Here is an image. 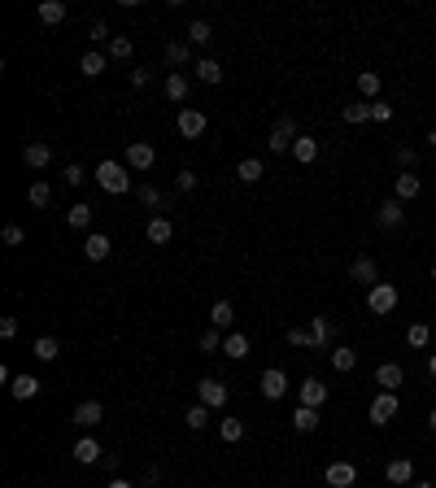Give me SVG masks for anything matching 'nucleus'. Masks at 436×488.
Wrapping results in <instances>:
<instances>
[{
	"instance_id": "f257e3e1",
	"label": "nucleus",
	"mask_w": 436,
	"mask_h": 488,
	"mask_svg": "<svg viewBox=\"0 0 436 488\" xmlns=\"http://www.w3.org/2000/svg\"><path fill=\"white\" fill-rule=\"evenodd\" d=\"M96 184L105 192H114V196H122V192H131V174H126L122 162H100L96 166Z\"/></svg>"
},
{
	"instance_id": "f03ea898",
	"label": "nucleus",
	"mask_w": 436,
	"mask_h": 488,
	"mask_svg": "<svg viewBox=\"0 0 436 488\" xmlns=\"http://www.w3.org/2000/svg\"><path fill=\"white\" fill-rule=\"evenodd\" d=\"M301 131H297V122H293V114H279L275 118V126H271V153H293V140H297Z\"/></svg>"
},
{
	"instance_id": "7ed1b4c3",
	"label": "nucleus",
	"mask_w": 436,
	"mask_h": 488,
	"mask_svg": "<svg viewBox=\"0 0 436 488\" xmlns=\"http://www.w3.org/2000/svg\"><path fill=\"white\" fill-rule=\"evenodd\" d=\"M367 310H371V314H393V310H397V288L379 279L375 288H367Z\"/></svg>"
},
{
	"instance_id": "20e7f679",
	"label": "nucleus",
	"mask_w": 436,
	"mask_h": 488,
	"mask_svg": "<svg viewBox=\"0 0 436 488\" xmlns=\"http://www.w3.org/2000/svg\"><path fill=\"white\" fill-rule=\"evenodd\" d=\"M397 410H401L397 393H375V397H371V423H375V427H389V423L397 419Z\"/></svg>"
},
{
	"instance_id": "39448f33",
	"label": "nucleus",
	"mask_w": 436,
	"mask_h": 488,
	"mask_svg": "<svg viewBox=\"0 0 436 488\" xmlns=\"http://www.w3.org/2000/svg\"><path fill=\"white\" fill-rule=\"evenodd\" d=\"M175 126H179V136H184V140H201L205 126H210V118H205V109H192V105H188V109H179V122H175Z\"/></svg>"
},
{
	"instance_id": "423d86ee",
	"label": "nucleus",
	"mask_w": 436,
	"mask_h": 488,
	"mask_svg": "<svg viewBox=\"0 0 436 488\" xmlns=\"http://www.w3.org/2000/svg\"><path fill=\"white\" fill-rule=\"evenodd\" d=\"M336 323H331L327 314H314V323H310V349H336Z\"/></svg>"
},
{
	"instance_id": "0eeeda50",
	"label": "nucleus",
	"mask_w": 436,
	"mask_h": 488,
	"mask_svg": "<svg viewBox=\"0 0 436 488\" xmlns=\"http://www.w3.org/2000/svg\"><path fill=\"white\" fill-rule=\"evenodd\" d=\"M375 222H379L384 231H397V227L406 222V205H401L397 196H389V201H379V205H375Z\"/></svg>"
},
{
	"instance_id": "6e6552de",
	"label": "nucleus",
	"mask_w": 436,
	"mask_h": 488,
	"mask_svg": "<svg viewBox=\"0 0 436 488\" xmlns=\"http://www.w3.org/2000/svg\"><path fill=\"white\" fill-rule=\"evenodd\" d=\"M227 397H232V393H227V383H223V379H201V383H196V401H201V405H210V410H223Z\"/></svg>"
},
{
	"instance_id": "1a4fd4ad",
	"label": "nucleus",
	"mask_w": 436,
	"mask_h": 488,
	"mask_svg": "<svg viewBox=\"0 0 436 488\" xmlns=\"http://www.w3.org/2000/svg\"><path fill=\"white\" fill-rule=\"evenodd\" d=\"M258 388H262V397H266V401H279V397L288 393V375L279 371V367H266V371H262V379H258Z\"/></svg>"
},
{
	"instance_id": "9d476101",
	"label": "nucleus",
	"mask_w": 436,
	"mask_h": 488,
	"mask_svg": "<svg viewBox=\"0 0 436 488\" xmlns=\"http://www.w3.org/2000/svg\"><path fill=\"white\" fill-rule=\"evenodd\" d=\"M153 162H158V148H153V144H144V140L126 144V166H131V170H148Z\"/></svg>"
},
{
	"instance_id": "9b49d317",
	"label": "nucleus",
	"mask_w": 436,
	"mask_h": 488,
	"mask_svg": "<svg viewBox=\"0 0 436 488\" xmlns=\"http://www.w3.org/2000/svg\"><path fill=\"white\" fill-rule=\"evenodd\" d=\"M70 453H74V462H83V467H96V462H105V449L96 445V436H79Z\"/></svg>"
},
{
	"instance_id": "f8f14e48",
	"label": "nucleus",
	"mask_w": 436,
	"mask_h": 488,
	"mask_svg": "<svg viewBox=\"0 0 436 488\" xmlns=\"http://www.w3.org/2000/svg\"><path fill=\"white\" fill-rule=\"evenodd\" d=\"M323 480L331 488H353L358 484V467H353V462H331V467L323 471Z\"/></svg>"
},
{
	"instance_id": "ddd939ff",
	"label": "nucleus",
	"mask_w": 436,
	"mask_h": 488,
	"mask_svg": "<svg viewBox=\"0 0 436 488\" xmlns=\"http://www.w3.org/2000/svg\"><path fill=\"white\" fill-rule=\"evenodd\" d=\"M110 253H114V240L105 236V231H92V236L83 240V258H88V262H105Z\"/></svg>"
},
{
	"instance_id": "4468645a",
	"label": "nucleus",
	"mask_w": 436,
	"mask_h": 488,
	"mask_svg": "<svg viewBox=\"0 0 436 488\" xmlns=\"http://www.w3.org/2000/svg\"><path fill=\"white\" fill-rule=\"evenodd\" d=\"M100 419H105V410H100V401H79V405H74V427L92 432V427H100Z\"/></svg>"
},
{
	"instance_id": "2eb2a0df",
	"label": "nucleus",
	"mask_w": 436,
	"mask_h": 488,
	"mask_svg": "<svg viewBox=\"0 0 436 488\" xmlns=\"http://www.w3.org/2000/svg\"><path fill=\"white\" fill-rule=\"evenodd\" d=\"M419 192H423V184H419V174H415V170H401V174L393 179V196H397L401 205H406V201H415Z\"/></svg>"
},
{
	"instance_id": "dca6fc26",
	"label": "nucleus",
	"mask_w": 436,
	"mask_h": 488,
	"mask_svg": "<svg viewBox=\"0 0 436 488\" xmlns=\"http://www.w3.org/2000/svg\"><path fill=\"white\" fill-rule=\"evenodd\" d=\"M297 401H301V405H314V410H319V405L327 401V383L310 375L305 383H297Z\"/></svg>"
},
{
	"instance_id": "f3484780",
	"label": "nucleus",
	"mask_w": 436,
	"mask_h": 488,
	"mask_svg": "<svg viewBox=\"0 0 436 488\" xmlns=\"http://www.w3.org/2000/svg\"><path fill=\"white\" fill-rule=\"evenodd\" d=\"M22 162H27L31 170H44L48 162H53V148H48L44 140H27V148H22Z\"/></svg>"
},
{
	"instance_id": "a211bd4d",
	"label": "nucleus",
	"mask_w": 436,
	"mask_h": 488,
	"mask_svg": "<svg viewBox=\"0 0 436 488\" xmlns=\"http://www.w3.org/2000/svg\"><path fill=\"white\" fill-rule=\"evenodd\" d=\"M375 383H379V393H397L401 383H406V371H401L397 362H384V367L375 371Z\"/></svg>"
},
{
	"instance_id": "6ab92c4d",
	"label": "nucleus",
	"mask_w": 436,
	"mask_h": 488,
	"mask_svg": "<svg viewBox=\"0 0 436 488\" xmlns=\"http://www.w3.org/2000/svg\"><path fill=\"white\" fill-rule=\"evenodd\" d=\"M349 279H358V284H363V288H375V284H379L375 258H353V266H349Z\"/></svg>"
},
{
	"instance_id": "aec40b11",
	"label": "nucleus",
	"mask_w": 436,
	"mask_h": 488,
	"mask_svg": "<svg viewBox=\"0 0 436 488\" xmlns=\"http://www.w3.org/2000/svg\"><path fill=\"white\" fill-rule=\"evenodd\" d=\"M223 353L232 357V362H244V357L253 353V345H249V336H244V331H227V340H223Z\"/></svg>"
},
{
	"instance_id": "412c9836",
	"label": "nucleus",
	"mask_w": 436,
	"mask_h": 488,
	"mask_svg": "<svg viewBox=\"0 0 436 488\" xmlns=\"http://www.w3.org/2000/svg\"><path fill=\"white\" fill-rule=\"evenodd\" d=\"M293 157H297L301 166H310V162H319V140H314V136H305V131H301V136L293 140Z\"/></svg>"
},
{
	"instance_id": "4be33fe9",
	"label": "nucleus",
	"mask_w": 436,
	"mask_h": 488,
	"mask_svg": "<svg viewBox=\"0 0 436 488\" xmlns=\"http://www.w3.org/2000/svg\"><path fill=\"white\" fill-rule=\"evenodd\" d=\"M144 236H148V244H170V236H175V222L158 214V218H153V222L144 227Z\"/></svg>"
},
{
	"instance_id": "5701e85b",
	"label": "nucleus",
	"mask_w": 436,
	"mask_h": 488,
	"mask_svg": "<svg viewBox=\"0 0 436 488\" xmlns=\"http://www.w3.org/2000/svg\"><path fill=\"white\" fill-rule=\"evenodd\" d=\"M9 393H13V401H31V397H40V379L35 375H13Z\"/></svg>"
},
{
	"instance_id": "b1692460",
	"label": "nucleus",
	"mask_w": 436,
	"mask_h": 488,
	"mask_svg": "<svg viewBox=\"0 0 436 488\" xmlns=\"http://www.w3.org/2000/svg\"><path fill=\"white\" fill-rule=\"evenodd\" d=\"M384 475H389V484H410V480H415V462H410V458H393L389 467H384Z\"/></svg>"
},
{
	"instance_id": "393cba45",
	"label": "nucleus",
	"mask_w": 436,
	"mask_h": 488,
	"mask_svg": "<svg viewBox=\"0 0 436 488\" xmlns=\"http://www.w3.org/2000/svg\"><path fill=\"white\" fill-rule=\"evenodd\" d=\"M327 357H331V371H341V375H349L358 367V349H349V345H336Z\"/></svg>"
},
{
	"instance_id": "a878e982",
	"label": "nucleus",
	"mask_w": 436,
	"mask_h": 488,
	"mask_svg": "<svg viewBox=\"0 0 436 488\" xmlns=\"http://www.w3.org/2000/svg\"><path fill=\"white\" fill-rule=\"evenodd\" d=\"M210 323H214L218 331H232V323H236V305H232V301H214Z\"/></svg>"
},
{
	"instance_id": "bb28decb",
	"label": "nucleus",
	"mask_w": 436,
	"mask_h": 488,
	"mask_svg": "<svg viewBox=\"0 0 436 488\" xmlns=\"http://www.w3.org/2000/svg\"><path fill=\"white\" fill-rule=\"evenodd\" d=\"M341 118H345L349 126L371 122V118H375V105H371V100H358V105H345V109H341Z\"/></svg>"
},
{
	"instance_id": "cd10ccee",
	"label": "nucleus",
	"mask_w": 436,
	"mask_h": 488,
	"mask_svg": "<svg viewBox=\"0 0 436 488\" xmlns=\"http://www.w3.org/2000/svg\"><path fill=\"white\" fill-rule=\"evenodd\" d=\"M266 174V166H262V157H244L240 166H236V179L240 184H258V179Z\"/></svg>"
},
{
	"instance_id": "c85d7f7f",
	"label": "nucleus",
	"mask_w": 436,
	"mask_h": 488,
	"mask_svg": "<svg viewBox=\"0 0 436 488\" xmlns=\"http://www.w3.org/2000/svg\"><path fill=\"white\" fill-rule=\"evenodd\" d=\"M105 66H110V53H83V61H79V70L88 74V79H96V74H105Z\"/></svg>"
},
{
	"instance_id": "c756f323",
	"label": "nucleus",
	"mask_w": 436,
	"mask_h": 488,
	"mask_svg": "<svg viewBox=\"0 0 436 488\" xmlns=\"http://www.w3.org/2000/svg\"><path fill=\"white\" fill-rule=\"evenodd\" d=\"M293 427H297V432H314V427H319V410H314V405H297V410H293Z\"/></svg>"
},
{
	"instance_id": "7c9ffc66",
	"label": "nucleus",
	"mask_w": 436,
	"mask_h": 488,
	"mask_svg": "<svg viewBox=\"0 0 436 488\" xmlns=\"http://www.w3.org/2000/svg\"><path fill=\"white\" fill-rule=\"evenodd\" d=\"M188 88H192L188 74H179V70L166 74V96H170V100H188Z\"/></svg>"
},
{
	"instance_id": "2f4dec72",
	"label": "nucleus",
	"mask_w": 436,
	"mask_h": 488,
	"mask_svg": "<svg viewBox=\"0 0 436 488\" xmlns=\"http://www.w3.org/2000/svg\"><path fill=\"white\" fill-rule=\"evenodd\" d=\"M31 353L40 357V362H57V353H61V345H57V336H40V340L31 345Z\"/></svg>"
},
{
	"instance_id": "473e14b6",
	"label": "nucleus",
	"mask_w": 436,
	"mask_h": 488,
	"mask_svg": "<svg viewBox=\"0 0 436 488\" xmlns=\"http://www.w3.org/2000/svg\"><path fill=\"white\" fill-rule=\"evenodd\" d=\"M196 79H201V83H223V66H218L214 57H201V61H196Z\"/></svg>"
},
{
	"instance_id": "72a5a7b5",
	"label": "nucleus",
	"mask_w": 436,
	"mask_h": 488,
	"mask_svg": "<svg viewBox=\"0 0 436 488\" xmlns=\"http://www.w3.org/2000/svg\"><path fill=\"white\" fill-rule=\"evenodd\" d=\"M66 222H70L74 231H88V227H92V205H83V201H79V205H70Z\"/></svg>"
},
{
	"instance_id": "f704fd0d",
	"label": "nucleus",
	"mask_w": 436,
	"mask_h": 488,
	"mask_svg": "<svg viewBox=\"0 0 436 488\" xmlns=\"http://www.w3.org/2000/svg\"><path fill=\"white\" fill-rule=\"evenodd\" d=\"M214 40V27H210V22H205V18H196V22H188V44H210Z\"/></svg>"
},
{
	"instance_id": "c9c22d12",
	"label": "nucleus",
	"mask_w": 436,
	"mask_h": 488,
	"mask_svg": "<svg viewBox=\"0 0 436 488\" xmlns=\"http://www.w3.org/2000/svg\"><path fill=\"white\" fill-rule=\"evenodd\" d=\"M27 201L35 205V210H44V205H53V188H48L44 179H35V184L27 188Z\"/></svg>"
},
{
	"instance_id": "e433bc0d",
	"label": "nucleus",
	"mask_w": 436,
	"mask_h": 488,
	"mask_svg": "<svg viewBox=\"0 0 436 488\" xmlns=\"http://www.w3.org/2000/svg\"><path fill=\"white\" fill-rule=\"evenodd\" d=\"M40 22H48V27L66 22V5H61V0H44V5H40Z\"/></svg>"
},
{
	"instance_id": "4c0bfd02",
	"label": "nucleus",
	"mask_w": 436,
	"mask_h": 488,
	"mask_svg": "<svg viewBox=\"0 0 436 488\" xmlns=\"http://www.w3.org/2000/svg\"><path fill=\"white\" fill-rule=\"evenodd\" d=\"M188 57H192V48H188L184 40L166 44V66H188Z\"/></svg>"
},
{
	"instance_id": "58836bf2",
	"label": "nucleus",
	"mask_w": 436,
	"mask_h": 488,
	"mask_svg": "<svg viewBox=\"0 0 436 488\" xmlns=\"http://www.w3.org/2000/svg\"><path fill=\"white\" fill-rule=\"evenodd\" d=\"M428 340H432V327H428V323H410V331H406V345H410V349H423Z\"/></svg>"
},
{
	"instance_id": "ea45409f",
	"label": "nucleus",
	"mask_w": 436,
	"mask_h": 488,
	"mask_svg": "<svg viewBox=\"0 0 436 488\" xmlns=\"http://www.w3.org/2000/svg\"><path fill=\"white\" fill-rule=\"evenodd\" d=\"M131 53H136V44L126 40V35H114V40H110V57H114V61H131Z\"/></svg>"
},
{
	"instance_id": "a19ab883",
	"label": "nucleus",
	"mask_w": 436,
	"mask_h": 488,
	"mask_svg": "<svg viewBox=\"0 0 436 488\" xmlns=\"http://www.w3.org/2000/svg\"><path fill=\"white\" fill-rule=\"evenodd\" d=\"M218 436H223L227 445H236V441H244V423H240V419H223V423H218Z\"/></svg>"
},
{
	"instance_id": "79ce46f5",
	"label": "nucleus",
	"mask_w": 436,
	"mask_h": 488,
	"mask_svg": "<svg viewBox=\"0 0 436 488\" xmlns=\"http://www.w3.org/2000/svg\"><path fill=\"white\" fill-rule=\"evenodd\" d=\"M223 331L218 327H210V331H201V353H223Z\"/></svg>"
},
{
	"instance_id": "37998d69",
	"label": "nucleus",
	"mask_w": 436,
	"mask_h": 488,
	"mask_svg": "<svg viewBox=\"0 0 436 488\" xmlns=\"http://www.w3.org/2000/svg\"><path fill=\"white\" fill-rule=\"evenodd\" d=\"M358 92H363V96H379V74L375 70H363V74H358Z\"/></svg>"
},
{
	"instance_id": "c03bdc74",
	"label": "nucleus",
	"mask_w": 436,
	"mask_h": 488,
	"mask_svg": "<svg viewBox=\"0 0 436 488\" xmlns=\"http://www.w3.org/2000/svg\"><path fill=\"white\" fill-rule=\"evenodd\" d=\"M184 423H188L192 432H201L205 423H210V405H201V401H196V405L188 410V415H184Z\"/></svg>"
},
{
	"instance_id": "a18cd8bd",
	"label": "nucleus",
	"mask_w": 436,
	"mask_h": 488,
	"mask_svg": "<svg viewBox=\"0 0 436 488\" xmlns=\"http://www.w3.org/2000/svg\"><path fill=\"white\" fill-rule=\"evenodd\" d=\"M196 184H201L196 170H179V174H175V188H179V192H196Z\"/></svg>"
},
{
	"instance_id": "49530a36",
	"label": "nucleus",
	"mask_w": 436,
	"mask_h": 488,
	"mask_svg": "<svg viewBox=\"0 0 436 488\" xmlns=\"http://www.w3.org/2000/svg\"><path fill=\"white\" fill-rule=\"evenodd\" d=\"M0 240H5V244H9V249H18V244H22V240H27V231H22V227H18V222H9V227H5V231H0Z\"/></svg>"
},
{
	"instance_id": "de8ad7c7",
	"label": "nucleus",
	"mask_w": 436,
	"mask_h": 488,
	"mask_svg": "<svg viewBox=\"0 0 436 488\" xmlns=\"http://www.w3.org/2000/svg\"><path fill=\"white\" fill-rule=\"evenodd\" d=\"M397 166H401V170H415V166H419V153L410 148V144H401V148H397Z\"/></svg>"
},
{
	"instance_id": "09e8293b",
	"label": "nucleus",
	"mask_w": 436,
	"mask_h": 488,
	"mask_svg": "<svg viewBox=\"0 0 436 488\" xmlns=\"http://www.w3.org/2000/svg\"><path fill=\"white\" fill-rule=\"evenodd\" d=\"M88 35H92L96 44H100V40H114V35H110V22H105V18H92V27H88Z\"/></svg>"
},
{
	"instance_id": "8fccbe9b",
	"label": "nucleus",
	"mask_w": 436,
	"mask_h": 488,
	"mask_svg": "<svg viewBox=\"0 0 436 488\" xmlns=\"http://www.w3.org/2000/svg\"><path fill=\"white\" fill-rule=\"evenodd\" d=\"M136 196H140L144 205H162V192L153 188V184H140V188H136Z\"/></svg>"
},
{
	"instance_id": "3c124183",
	"label": "nucleus",
	"mask_w": 436,
	"mask_h": 488,
	"mask_svg": "<svg viewBox=\"0 0 436 488\" xmlns=\"http://www.w3.org/2000/svg\"><path fill=\"white\" fill-rule=\"evenodd\" d=\"M13 336H18V319L5 314V319H0V340H13Z\"/></svg>"
},
{
	"instance_id": "603ef678",
	"label": "nucleus",
	"mask_w": 436,
	"mask_h": 488,
	"mask_svg": "<svg viewBox=\"0 0 436 488\" xmlns=\"http://www.w3.org/2000/svg\"><path fill=\"white\" fill-rule=\"evenodd\" d=\"M288 345H305V349H310V331H305V327H288Z\"/></svg>"
},
{
	"instance_id": "864d4df0",
	"label": "nucleus",
	"mask_w": 436,
	"mask_h": 488,
	"mask_svg": "<svg viewBox=\"0 0 436 488\" xmlns=\"http://www.w3.org/2000/svg\"><path fill=\"white\" fill-rule=\"evenodd\" d=\"M83 179H88V174H83V166H66V184H70V188H79Z\"/></svg>"
},
{
	"instance_id": "5fc2aeb1",
	"label": "nucleus",
	"mask_w": 436,
	"mask_h": 488,
	"mask_svg": "<svg viewBox=\"0 0 436 488\" xmlns=\"http://www.w3.org/2000/svg\"><path fill=\"white\" fill-rule=\"evenodd\" d=\"M393 118V105H379V100H375V122H389Z\"/></svg>"
},
{
	"instance_id": "6e6d98bb",
	"label": "nucleus",
	"mask_w": 436,
	"mask_h": 488,
	"mask_svg": "<svg viewBox=\"0 0 436 488\" xmlns=\"http://www.w3.org/2000/svg\"><path fill=\"white\" fill-rule=\"evenodd\" d=\"M148 83V70H131V88H144Z\"/></svg>"
},
{
	"instance_id": "4d7b16f0",
	"label": "nucleus",
	"mask_w": 436,
	"mask_h": 488,
	"mask_svg": "<svg viewBox=\"0 0 436 488\" xmlns=\"http://www.w3.org/2000/svg\"><path fill=\"white\" fill-rule=\"evenodd\" d=\"M110 488H136V484H131V480H122V475H114V480H110Z\"/></svg>"
},
{
	"instance_id": "13d9d810",
	"label": "nucleus",
	"mask_w": 436,
	"mask_h": 488,
	"mask_svg": "<svg viewBox=\"0 0 436 488\" xmlns=\"http://www.w3.org/2000/svg\"><path fill=\"white\" fill-rule=\"evenodd\" d=\"M428 375H432V379H436V353H432V357H428Z\"/></svg>"
},
{
	"instance_id": "bf43d9fd",
	"label": "nucleus",
	"mask_w": 436,
	"mask_h": 488,
	"mask_svg": "<svg viewBox=\"0 0 436 488\" xmlns=\"http://www.w3.org/2000/svg\"><path fill=\"white\" fill-rule=\"evenodd\" d=\"M410 488H436V484H428V480H415V484H410Z\"/></svg>"
},
{
	"instance_id": "052dcab7",
	"label": "nucleus",
	"mask_w": 436,
	"mask_h": 488,
	"mask_svg": "<svg viewBox=\"0 0 436 488\" xmlns=\"http://www.w3.org/2000/svg\"><path fill=\"white\" fill-rule=\"evenodd\" d=\"M428 144H432V148H436V126H432V131H428Z\"/></svg>"
},
{
	"instance_id": "680f3d73",
	"label": "nucleus",
	"mask_w": 436,
	"mask_h": 488,
	"mask_svg": "<svg viewBox=\"0 0 436 488\" xmlns=\"http://www.w3.org/2000/svg\"><path fill=\"white\" fill-rule=\"evenodd\" d=\"M428 427H432V432H436V410H432V415H428Z\"/></svg>"
},
{
	"instance_id": "e2e57ef3",
	"label": "nucleus",
	"mask_w": 436,
	"mask_h": 488,
	"mask_svg": "<svg viewBox=\"0 0 436 488\" xmlns=\"http://www.w3.org/2000/svg\"><path fill=\"white\" fill-rule=\"evenodd\" d=\"M432 279H436V266H432Z\"/></svg>"
},
{
	"instance_id": "0e129e2a",
	"label": "nucleus",
	"mask_w": 436,
	"mask_h": 488,
	"mask_svg": "<svg viewBox=\"0 0 436 488\" xmlns=\"http://www.w3.org/2000/svg\"><path fill=\"white\" fill-rule=\"evenodd\" d=\"M432 174H436V170H432Z\"/></svg>"
}]
</instances>
